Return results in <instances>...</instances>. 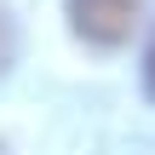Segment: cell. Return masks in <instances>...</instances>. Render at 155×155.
Here are the masks:
<instances>
[{"label": "cell", "instance_id": "1", "mask_svg": "<svg viewBox=\"0 0 155 155\" xmlns=\"http://www.w3.org/2000/svg\"><path fill=\"white\" fill-rule=\"evenodd\" d=\"M138 12H144V0H69V23L92 46H121L132 35Z\"/></svg>", "mask_w": 155, "mask_h": 155}, {"label": "cell", "instance_id": "2", "mask_svg": "<svg viewBox=\"0 0 155 155\" xmlns=\"http://www.w3.org/2000/svg\"><path fill=\"white\" fill-rule=\"evenodd\" d=\"M12 52H17V35H12V17L0 12V75H6V63H12Z\"/></svg>", "mask_w": 155, "mask_h": 155}, {"label": "cell", "instance_id": "3", "mask_svg": "<svg viewBox=\"0 0 155 155\" xmlns=\"http://www.w3.org/2000/svg\"><path fill=\"white\" fill-rule=\"evenodd\" d=\"M144 92L155 98V40H150V52H144Z\"/></svg>", "mask_w": 155, "mask_h": 155}]
</instances>
